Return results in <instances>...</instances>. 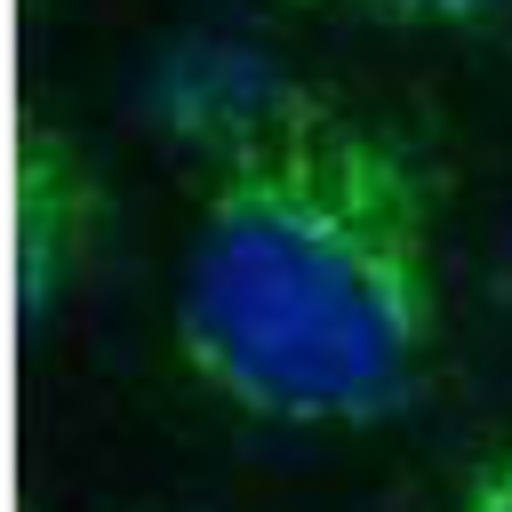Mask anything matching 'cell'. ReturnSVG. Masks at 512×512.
Masks as SVG:
<instances>
[{
  "instance_id": "1",
  "label": "cell",
  "mask_w": 512,
  "mask_h": 512,
  "mask_svg": "<svg viewBox=\"0 0 512 512\" xmlns=\"http://www.w3.org/2000/svg\"><path fill=\"white\" fill-rule=\"evenodd\" d=\"M440 176L376 112L264 88L208 136L168 344L176 368L288 432H368L440 360Z\"/></svg>"
},
{
  "instance_id": "2",
  "label": "cell",
  "mask_w": 512,
  "mask_h": 512,
  "mask_svg": "<svg viewBox=\"0 0 512 512\" xmlns=\"http://www.w3.org/2000/svg\"><path fill=\"white\" fill-rule=\"evenodd\" d=\"M104 176L88 160V144L56 120V112H24L16 136V296L24 320H48L96 264L104 248Z\"/></svg>"
},
{
  "instance_id": "3",
  "label": "cell",
  "mask_w": 512,
  "mask_h": 512,
  "mask_svg": "<svg viewBox=\"0 0 512 512\" xmlns=\"http://www.w3.org/2000/svg\"><path fill=\"white\" fill-rule=\"evenodd\" d=\"M288 8L360 16V24H392V32H472V24L504 16L512 0H288Z\"/></svg>"
},
{
  "instance_id": "4",
  "label": "cell",
  "mask_w": 512,
  "mask_h": 512,
  "mask_svg": "<svg viewBox=\"0 0 512 512\" xmlns=\"http://www.w3.org/2000/svg\"><path fill=\"white\" fill-rule=\"evenodd\" d=\"M448 512H512V440L488 448V456L464 472V488L448 496Z\"/></svg>"
}]
</instances>
